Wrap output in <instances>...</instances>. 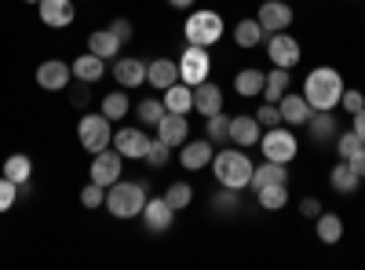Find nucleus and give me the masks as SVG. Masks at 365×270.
Returning a JSON list of instances; mask_svg holds the SVG:
<instances>
[{
  "instance_id": "f257e3e1",
  "label": "nucleus",
  "mask_w": 365,
  "mask_h": 270,
  "mask_svg": "<svg viewBox=\"0 0 365 270\" xmlns=\"http://www.w3.org/2000/svg\"><path fill=\"white\" fill-rule=\"evenodd\" d=\"M344 77L332 66H314L307 77H303V99L311 103V110H336L340 95H344Z\"/></svg>"
},
{
  "instance_id": "f03ea898",
  "label": "nucleus",
  "mask_w": 365,
  "mask_h": 270,
  "mask_svg": "<svg viewBox=\"0 0 365 270\" xmlns=\"http://www.w3.org/2000/svg\"><path fill=\"white\" fill-rule=\"evenodd\" d=\"M252 161L241 146H230V150H220V154H212V175H216V183L227 187V190H245L252 183Z\"/></svg>"
},
{
  "instance_id": "7ed1b4c3",
  "label": "nucleus",
  "mask_w": 365,
  "mask_h": 270,
  "mask_svg": "<svg viewBox=\"0 0 365 270\" xmlns=\"http://www.w3.org/2000/svg\"><path fill=\"white\" fill-rule=\"evenodd\" d=\"M146 183L143 179H117L113 187H106V212L113 216V219H139L143 216V204H146Z\"/></svg>"
},
{
  "instance_id": "20e7f679",
  "label": "nucleus",
  "mask_w": 365,
  "mask_h": 270,
  "mask_svg": "<svg viewBox=\"0 0 365 270\" xmlns=\"http://www.w3.org/2000/svg\"><path fill=\"white\" fill-rule=\"evenodd\" d=\"M227 33V22L220 11H190L187 22H182V37H187V44H197V48H216Z\"/></svg>"
},
{
  "instance_id": "39448f33",
  "label": "nucleus",
  "mask_w": 365,
  "mask_h": 270,
  "mask_svg": "<svg viewBox=\"0 0 365 270\" xmlns=\"http://www.w3.org/2000/svg\"><path fill=\"white\" fill-rule=\"evenodd\" d=\"M77 142L88 150V154H99V150L113 146V121L106 113H91L84 110L77 121Z\"/></svg>"
},
{
  "instance_id": "423d86ee",
  "label": "nucleus",
  "mask_w": 365,
  "mask_h": 270,
  "mask_svg": "<svg viewBox=\"0 0 365 270\" xmlns=\"http://www.w3.org/2000/svg\"><path fill=\"white\" fill-rule=\"evenodd\" d=\"M175 66H179V81H182V84L197 88L201 81L212 77V55H208V48L187 44V48H182V55L175 58Z\"/></svg>"
},
{
  "instance_id": "0eeeda50",
  "label": "nucleus",
  "mask_w": 365,
  "mask_h": 270,
  "mask_svg": "<svg viewBox=\"0 0 365 270\" xmlns=\"http://www.w3.org/2000/svg\"><path fill=\"white\" fill-rule=\"evenodd\" d=\"M259 150H263V161H278V165H289L292 157H296V150H299V142H296V135L289 132V128H263V135H259Z\"/></svg>"
},
{
  "instance_id": "6e6552de",
  "label": "nucleus",
  "mask_w": 365,
  "mask_h": 270,
  "mask_svg": "<svg viewBox=\"0 0 365 270\" xmlns=\"http://www.w3.org/2000/svg\"><path fill=\"white\" fill-rule=\"evenodd\" d=\"M267 58H270V66L292 70V66H299L303 48H299V41L289 33V29H282V33H267Z\"/></svg>"
},
{
  "instance_id": "1a4fd4ad",
  "label": "nucleus",
  "mask_w": 365,
  "mask_h": 270,
  "mask_svg": "<svg viewBox=\"0 0 365 270\" xmlns=\"http://www.w3.org/2000/svg\"><path fill=\"white\" fill-rule=\"evenodd\" d=\"M120 172H125V157L117 154L113 146H106V150H99V154H91V183H99V187H113L117 179H120Z\"/></svg>"
},
{
  "instance_id": "9d476101",
  "label": "nucleus",
  "mask_w": 365,
  "mask_h": 270,
  "mask_svg": "<svg viewBox=\"0 0 365 270\" xmlns=\"http://www.w3.org/2000/svg\"><path fill=\"white\" fill-rule=\"evenodd\" d=\"M117 88H125V92H132V88H143L146 84V63L135 55H117L113 66H110Z\"/></svg>"
},
{
  "instance_id": "9b49d317",
  "label": "nucleus",
  "mask_w": 365,
  "mask_h": 270,
  "mask_svg": "<svg viewBox=\"0 0 365 270\" xmlns=\"http://www.w3.org/2000/svg\"><path fill=\"white\" fill-rule=\"evenodd\" d=\"M113 150L125 161H143L146 150H150V135L143 128H117L113 132Z\"/></svg>"
},
{
  "instance_id": "f8f14e48",
  "label": "nucleus",
  "mask_w": 365,
  "mask_h": 270,
  "mask_svg": "<svg viewBox=\"0 0 365 270\" xmlns=\"http://www.w3.org/2000/svg\"><path fill=\"white\" fill-rule=\"evenodd\" d=\"M70 81H73V70L63 58H44L37 66V88H44V92H66Z\"/></svg>"
},
{
  "instance_id": "ddd939ff",
  "label": "nucleus",
  "mask_w": 365,
  "mask_h": 270,
  "mask_svg": "<svg viewBox=\"0 0 365 270\" xmlns=\"http://www.w3.org/2000/svg\"><path fill=\"white\" fill-rule=\"evenodd\" d=\"M256 19L263 26V33H282V29L292 26V8H289V0H263Z\"/></svg>"
},
{
  "instance_id": "4468645a",
  "label": "nucleus",
  "mask_w": 365,
  "mask_h": 270,
  "mask_svg": "<svg viewBox=\"0 0 365 270\" xmlns=\"http://www.w3.org/2000/svg\"><path fill=\"white\" fill-rule=\"evenodd\" d=\"M139 219H143V227H146L150 234H165V230L172 227V219H175V208H172L165 197H146Z\"/></svg>"
},
{
  "instance_id": "2eb2a0df",
  "label": "nucleus",
  "mask_w": 365,
  "mask_h": 270,
  "mask_svg": "<svg viewBox=\"0 0 365 270\" xmlns=\"http://www.w3.org/2000/svg\"><path fill=\"white\" fill-rule=\"evenodd\" d=\"M37 15H41V22L48 29H66V26H73L77 8H73V0H41Z\"/></svg>"
},
{
  "instance_id": "dca6fc26",
  "label": "nucleus",
  "mask_w": 365,
  "mask_h": 270,
  "mask_svg": "<svg viewBox=\"0 0 365 270\" xmlns=\"http://www.w3.org/2000/svg\"><path fill=\"white\" fill-rule=\"evenodd\" d=\"M212 139H187L179 146V165L187 168V172H201V168H208L212 165Z\"/></svg>"
},
{
  "instance_id": "f3484780",
  "label": "nucleus",
  "mask_w": 365,
  "mask_h": 270,
  "mask_svg": "<svg viewBox=\"0 0 365 270\" xmlns=\"http://www.w3.org/2000/svg\"><path fill=\"white\" fill-rule=\"evenodd\" d=\"M259 135H263V125L256 121V113H237L230 117V142L249 150V146H259Z\"/></svg>"
},
{
  "instance_id": "a211bd4d",
  "label": "nucleus",
  "mask_w": 365,
  "mask_h": 270,
  "mask_svg": "<svg viewBox=\"0 0 365 270\" xmlns=\"http://www.w3.org/2000/svg\"><path fill=\"white\" fill-rule=\"evenodd\" d=\"M179 81V66H175V58L161 55L154 58V63H146V84L154 88V92H165V88H172Z\"/></svg>"
},
{
  "instance_id": "6ab92c4d",
  "label": "nucleus",
  "mask_w": 365,
  "mask_h": 270,
  "mask_svg": "<svg viewBox=\"0 0 365 270\" xmlns=\"http://www.w3.org/2000/svg\"><path fill=\"white\" fill-rule=\"evenodd\" d=\"M158 139L168 142L172 150L187 142V139H190V121H187V113H165L161 125H158Z\"/></svg>"
},
{
  "instance_id": "aec40b11",
  "label": "nucleus",
  "mask_w": 365,
  "mask_h": 270,
  "mask_svg": "<svg viewBox=\"0 0 365 270\" xmlns=\"http://www.w3.org/2000/svg\"><path fill=\"white\" fill-rule=\"evenodd\" d=\"M194 110H197L201 117H212V113L223 110V88L212 81V77L201 81V84L194 88Z\"/></svg>"
},
{
  "instance_id": "412c9836",
  "label": "nucleus",
  "mask_w": 365,
  "mask_h": 270,
  "mask_svg": "<svg viewBox=\"0 0 365 270\" xmlns=\"http://www.w3.org/2000/svg\"><path fill=\"white\" fill-rule=\"evenodd\" d=\"M278 110H282V125H289V128H303L311 117V103L303 95H292V92H285L278 99Z\"/></svg>"
},
{
  "instance_id": "4be33fe9",
  "label": "nucleus",
  "mask_w": 365,
  "mask_h": 270,
  "mask_svg": "<svg viewBox=\"0 0 365 270\" xmlns=\"http://www.w3.org/2000/svg\"><path fill=\"white\" fill-rule=\"evenodd\" d=\"M70 70H73V81H84V84H99V81L106 77V58H99V55L84 51V55H77L73 63H70Z\"/></svg>"
},
{
  "instance_id": "5701e85b",
  "label": "nucleus",
  "mask_w": 365,
  "mask_h": 270,
  "mask_svg": "<svg viewBox=\"0 0 365 270\" xmlns=\"http://www.w3.org/2000/svg\"><path fill=\"white\" fill-rule=\"evenodd\" d=\"M307 128H311V139L322 146V142H332L340 132V125H336V113L332 110H311V117H307Z\"/></svg>"
},
{
  "instance_id": "b1692460",
  "label": "nucleus",
  "mask_w": 365,
  "mask_h": 270,
  "mask_svg": "<svg viewBox=\"0 0 365 270\" xmlns=\"http://www.w3.org/2000/svg\"><path fill=\"white\" fill-rule=\"evenodd\" d=\"M161 103H165L168 113H190L194 110V88L175 81L172 88H165V92H161Z\"/></svg>"
},
{
  "instance_id": "393cba45",
  "label": "nucleus",
  "mask_w": 365,
  "mask_h": 270,
  "mask_svg": "<svg viewBox=\"0 0 365 270\" xmlns=\"http://www.w3.org/2000/svg\"><path fill=\"white\" fill-rule=\"evenodd\" d=\"M329 183H332V190L336 194H358V187H361V175L354 172V165L351 161H344L340 157V165H332V172H329Z\"/></svg>"
},
{
  "instance_id": "a878e982",
  "label": "nucleus",
  "mask_w": 365,
  "mask_h": 270,
  "mask_svg": "<svg viewBox=\"0 0 365 270\" xmlns=\"http://www.w3.org/2000/svg\"><path fill=\"white\" fill-rule=\"evenodd\" d=\"M120 48H125V44H120L110 29H91V33H88V51L106 58V63H113V58L120 55Z\"/></svg>"
},
{
  "instance_id": "bb28decb",
  "label": "nucleus",
  "mask_w": 365,
  "mask_h": 270,
  "mask_svg": "<svg viewBox=\"0 0 365 270\" xmlns=\"http://www.w3.org/2000/svg\"><path fill=\"white\" fill-rule=\"evenodd\" d=\"M263 81H267L263 70L245 66V70H237V77H234V92H237L241 99H256V95H263Z\"/></svg>"
},
{
  "instance_id": "cd10ccee",
  "label": "nucleus",
  "mask_w": 365,
  "mask_h": 270,
  "mask_svg": "<svg viewBox=\"0 0 365 270\" xmlns=\"http://www.w3.org/2000/svg\"><path fill=\"white\" fill-rule=\"evenodd\" d=\"M274 183H289V165H278V161H263L252 168V190L259 187H274Z\"/></svg>"
},
{
  "instance_id": "c85d7f7f",
  "label": "nucleus",
  "mask_w": 365,
  "mask_h": 270,
  "mask_svg": "<svg viewBox=\"0 0 365 270\" xmlns=\"http://www.w3.org/2000/svg\"><path fill=\"white\" fill-rule=\"evenodd\" d=\"M267 41V33H263V26H259V19H237V26H234V44L237 48H259Z\"/></svg>"
},
{
  "instance_id": "c756f323",
  "label": "nucleus",
  "mask_w": 365,
  "mask_h": 270,
  "mask_svg": "<svg viewBox=\"0 0 365 270\" xmlns=\"http://www.w3.org/2000/svg\"><path fill=\"white\" fill-rule=\"evenodd\" d=\"M314 234H318V242L322 245H340V237H344V219L336 212H322L314 219Z\"/></svg>"
},
{
  "instance_id": "7c9ffc66",
  "label": "nucleus",
  "mask_w": 365,
  "mask_h": 270,
  "mask_svg": "<svg viewBox=\"0 0 365 270\" xmlns=\"http://www.w3.org/2000/svg\"><path fill=\"white\" fill-rule=\"evenodd\" d=\"M256 201L263 212H282L289 204V183H274V187H259L256 190Z\"/></svg>"
},
{
  "instance_id": "2f4dec72",
  "label": "nucleus",
  "mask_w": 365,
  "mask_h": 270,
  "mask_svg": "<svg viewBox=\"0 0 365 270\" xmlns=\"http://www.w3.org/2000/svg\"><path fill=\"white\" fill-rule=\"evenodd\" d=\"M289 84H292V70H282V66H274L263 81V99L267 103H278L285 92H289Z\"/></svg>"
},
{
  "instance_id": "473e14b6",
  "label": "nucleus",
  "mask_w": 365,
  "mask_h": 270,
  "mask_svg": "<svg viewBox=\"0 0 365 270\" xmlns=\"http://www.w3.org/2000/svg\"><path fill=\"white\" fill-rule=\"evenodd\" d=\"M128 110H132V103H128V92H125V88H117V92L103 95V106H99V113H106L110 121H125Z\"/></svg>"
},
{
  "instance_id": "72a5a7b5",
  "label": "nucleus",
  "mask_w": 365,
  "mask_h": 270,
  "mask_svg": "<svg viewBox=\"0 0 365 270\" xmlns=\"http://www.w3.org/2000/svg\"><path fill=\"white\" fill-rule=\"evenodd\" d=\"M4 175L11 179V183H29L34 179V157H26V154H11L8 161H4Z\"/></svg>"
},
{
  "instance_id": "f704fd0d",
  "label": "nucleus",
  "mask_w": 365,
  "mask_h": 270,
  "mask_svg": "<svg viewBox=\"0 0 365 270\" xmlns=\"http://www.w3.org/2000/svg\"><path fill=\"white\" fill-rule=\"evenodd\" d=\"M205 139H212V146H216V142H230V117L223 110L205 117Z\"/></svg>"
},
{
  "instance_id": "c9c22d12",
  "label": "nucleus",
  "mask_w": 365,
  "mask_h": 270,
  "mask_svg": "<svg viewBox=\"0 0 365 270\" xmlns=\"http://www.w3.org/2000/svg\"><path fill=\"white\" fill-rule=\"evenodd\" d=\"M165 113H168V110H165L161 99H143V103L135 106V117H139V125H143V128H158Z\"/></svg>"
},
{
  "instance_id": "e433bc0d",
  "label": "nucleus",
  "mask_w": 365,
  "mask_h": 270,
  "mask_svg": "<svg viewBox=\"0 0 365 270\" xmlns=\"http://www.w3.org/2000/svg\"><path fill=\"white\" fill-rule=\"evenodd\" d=\"M161 197L175 208V212H187V208L194 204V187H190V183H172Z\"/></svg>"
},
{
  "instance_id": "4c0bfd02",
  "label": "nucleus",
  "mask_w": 365,
  "mask_h": 270,
  "mask_svg": "<svg viewBox=\"0 0 365 270\" xmlns=\"http://www.w3.org/2000/svg\"><path fill=\"white\" fill-rule=\"evenodd\" d=\"M212 212H220V216H237V190H227V187H220L216 194H212Z\"/></svg>"
},
{
  "instance_id": "58836bf2",
  "label": "nucleus",
  "mask_w": 365,
  "mask_h": 270,
  "mask_svg": "<svg viewBox=\"0 0 365 270\" xmlns=\"http://www.w3.org/2000/svg\"><path fill=\"white\" fill-rule=\"evenodd\" d=\"M332 142H336V154L344 157V161H351V157H358L361 154V150H365V142L354 135V132H340L336 139H332Z\"/></svg>"
},
{
  "instance_id": "ea45409f",
  "label": "nucleus",
  "mask_w": 365,
  "mask_h": 270,
  "mask_svg": "<svg viewBox=\"0 0 365 270\" xmlns=\"http://www.w3.org/2000/svg\"><path fill=\"white\" fill-rule=\"evenodd\" d=\"M150 168H165L172 161V146L161 142V139H150V150H146V157H143Z\"/></svg>"
},
{
  "instance_id": "a19ab883",
  "label": "nucleus",
  "mask_w": 365,
  "mask_h": 270,
  "mask_svg": "<svg viewBox=\"0 0 365 270\" xmlns=\"http://www.w3.org/2000/svg\"><path fill=\"white\" fill-rule=\"evenodd\" d=\"M81 204L88 208V212H96V208H103V204H106V187H99V183H88V187L81 190Z\"/></svg>"
},
{
  "instance_id": "79ce46f5",
  "label": "nucleus",
  "mask_w": 365,
  "mask_h": 270,
  "mask_svg": "<svg viewBox=\"0 0 365 270\" xmlns=\"http://www.w3.org/2000/svg\"><path fill=\"white\" fill-rule=\"evenodd\" d=\"M15 201H19V183H11L8 175H0V216L11 212Z\"/></svg>"
},
{
  "instance_id": "37998d69",
  "label": "nucleus",
  "mask_w": 365,
  "mask_h": 270,
  "mask_svg": "<svg viewBox=\"0 0 365 270\" xmlns=\"http://www.w3.org/2000/svg\"><path fill=\"white\" fill-rule=\"evenodd\" d=\"M256 121H259L263 128H274V125H282V110H278V103H263V106L256 110Z\"/></svg>"
},
{
  "instance_id": "c03bdc74",
  "label": "nucleus",
  "mask_w": 365,
  "mask_h": 270,
  "mask_svg": "<svg viewBox=\"0 0 365 270\" xmlns=\"http://www.w3.org/2000/svg\"><path fill=\"white\" fill-rule=\"evenodd\" d=\"M70 103L84 113L88 106H91V84H84V81H77L73 88H70Z\"/></svg>"
},
{
  "instance_id": "a18cd8bd",
  "label": "nucleus",
  "mask_w": 365,
  "mask_h": 270,
  "mask_svg": "<svg viewBox=\"0 0 365 270\" xmlns=\"http://www.w3.org/2000/svg\"><path fill=\"white\" fill-rule=\"evenodd\" d=\"M106 29H110V33H113V37H117L120 44H128V41L135 37V26H132L128 19H113V22H110Z\"/></svg>"
},
{
  "instance_id": "49530a36",
  "label": "nucleus",
  "mask_w": 365,
  "mask_h": 270,
  "mask_svg": "<svg viewBox=\"0 0 365 270\" xmlns=\"http://www.w3.org/2000/svg\"><path fill=\"white\" fill-rule=\"evenodd\" d=\"M340 106H344L347 113H358V110L365 106V95L358 92V88H344V95H340Z\"/></svg>"
},
{
  "instance_id": "de8ad7c7",
  "label": "nucleus",
  "mask_w": 365,
  "mask_h": 270,
  "mask_svg": "<svg viewBox=\"0 0 365 270\" xmlns=\"http://www.w3.org/2000/svg\"><path fill=\"white\" fill-rule=\"evenodd\" d=\"M322 212H325V208H322L318 197H303V201H299V216H303V219H318Z\"/></svg>"
},
{
  "instance_id": "09e8293b",
  "label": "nucleus",
  "mask_w": 365,
  "mask_h": 270,
  "mask_svg": "<svg viewBox=\"0 0 365 270\" xmlns=\"http://www.w3.org/2000/svg\"><path fill=\"white\" fill-rule=\"evenodd\" d=\"M351 132H354V135L365 142V106H361L358 113H351Z\"/></svg>"
},
{
  "instance_id": "8fccbe9b",
  "label": "nucleus",
  "mask_w": 365,
  "mask_h": 270,
  "mask_svg": "<svg viewBox=\"0 0 365 270\" xmlns=\"http://www.w3.org/2000/svg\"><path fill=\"white\" fill-rule=\"evenodd\" d=\"M168 8H175V11H187V8H194V0H165Z\"/></svg>"
},
{
  "instance_id": "3c124183",
  "label": "nucleus",
  "mask_w": 365,
  "mask_h": 270,
  "mask_svg": "<svg viewBox=\"0 0 365 270\" xmlns=\"http://www.w3.org/2000/svg\"><path fill=\"white\" fill-rule=\"evenodd\" d=\"M351 165H354V172H358V175L365 179V150H361V154H358V157H351Z\"/></svg>"
},
{
  "instance_id": "603ef678",
  "label": "nucleus",
  "mask_w": 365,
  "mask_h": 270,
  "mask_svg": "<svg viewBox=\"0 0 365 270\" xmlns=\"http://www.w3.org/2000/svg\"><path fill=\"white\" fill-rule=\"evenodd\" d=\"M22 4H41V0H22Z\"/></svg>"
}]
</instances>
